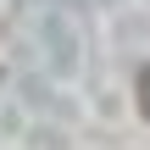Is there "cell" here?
I'll list each match as a JSON object with an SVG mask.
<instances>
[{
	"label": "cell",
	"instance_id": "6da1fadb",
	"mask_svg": "<svg viewBox=\"0 0 150 150\" xmlns=\"http://www.w3.org/2000/svg\"><path fill=\"white\" fill-rule=\"evenodd\" d=\"M139 117L150 122V61L139 67Z\"/></svg>",
	"mask_w": 150,
	"mask_h": 150
}]
</instances>
